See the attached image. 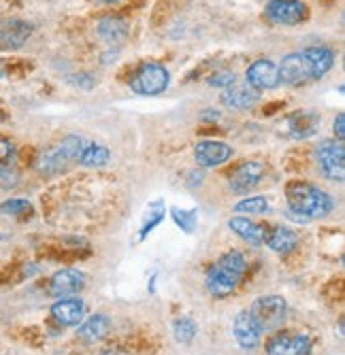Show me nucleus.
<instances>
[{
  "label": "nucleus",
  "mask_w": 345,
  "mask_h": 355,
  "mask_svg": "<svg viewBox=\"0 0 345 355\" xmlns=\"http://www.w3.org/2000/svg\"><path fill=\"white\" fill-rule=\"evenodd\" d=\"M288 198V217L296 223H309L318 217H324L333 209V200L320 187L294 181L286 189Z\"/></svg>",
  "instance_id": "f257e3e1"
},
{
  "label": "nucleus",
  "mask_w": 345,
  "mask_h": 355,
  "mask_svg": "<svg viewBox=\"0 0 345 355\" xmlns=\"http://www.w3.org/2000/svg\"><path fill=\"white\" fill-rule=\"evenodd\" d=\"M247 268L245 257L239 251H228L209 268L207 272V289L215 298H226L230 296L239 281L243 279Z\"/></svg>",
  "instance_id": "f03ea898"
},
{
  "label": "nucleus",
  "mask_w": 345,
  "mask_h": 355,
  "mask_svg": "<svg viewBox=\"0 0 345 355\" xmlns=\"http://www.w3.org/2000/svg\"><path fill=\"white\" fill-rule=\"evenodd\" d=\"M247 311L254 317V321L262 332L281 328L288 317V304L281 296H262V298L254 300Z\"/></svg>",
  "instance_id": "7ed1b4c3"
},
{
  "label": "nucleus",
  "mask_w": 345,
  "mask_h": 355,
  "mask_svg": "<svg viewBox=\"0 0 345 355\" xmlns=\"http://www.w3.org/2000/svg\"><path fill=\"white\" fill-rule=\"evenodd\" d=\"M169 71L162 67V64H155V62H147L141 64V67L133 73L131 77V87L133 92L141 94V96H155V94H162L169 87Z\"/></svg>",
  "instance_id": "20e7f679"
},
{
  "label": "nucleus",
  "mask_w": 345,
  "mask_h": 355,
  "mask_svg": "<svg viewBox=\"0 0 345 355\" xmlns=\"http://www.w3.org/2000/svg\"><path fill=\"white\" fill-rule=\"evenodd\" d=\"M316 159L320 171L333 179V181H343L345 177V147L335 141H322L316 149Z\"/></svg>",
  "instance_id": "39448f33"
},
{
  "label": "nucleus",
  "mask_w": 345,
  "mask_h": 355,
  "mask_svg": "<svg viewBox=\"0 0 345 355\" xmlns=\"http://www.w3.org/2000/svg\"><path fill=\"white\" fill-rule=\"evenodd\" d=\"M307 5L303 0H271L267 5V17L273 24L294 26L307 19Z\"/></svg>",
  "instance_id": "423d86ee"
},
{
  "label": "nucleus",
  "mask_w": 345,
  "mask_h": 355,
  "mask_svg": "<svg viewBox=\"0 0 345 355\" xmlns=\"http://www.w3.org/2000/svg\"><path fill=\"white\" fill-rule=\"evenodd\" d=\"M311 340L303 332L275 334L267 345V355H309Z\"/></svg>",
  "instance_id": "0eeeda50"
},
{
  "label": "nucleus",
  "mask_w": 345,
  "mask_h": 355,
  "mask_svg": "<svg viewBox=\"0 0 345 355\" xmlns=\"http://www.w3.org/2000/svg\"><path fill=\"white\" fill-rule=\"evenodd\" d=\"M245 81L247 85L256 89V92H264V89H273L279 85V73L277 67L271 60H256L254 64H249L245 71Z\"/></svg>",
  "instance_id": "6e6552de"
},
{
  "label": "nucleus",
  "mask_w": 345,
  "mask_h": 355,
  "mask_svg": "<svg viewBox=\"0 0 345 355\" xmlns=\"http://www.w3.org/2000/svg\"><path fill=\"white\" fill-rule=\"evenodd\" d=\"M279 81H284L286 85H305L307 81H311L307 62L303 58V53H290L281 60L279 64Z\"/></svg>",
  "instance_id": "1a4fd4ad"
},
{
  "label": "nucleus",
  "mask_w": 345,
  "mask_h": 355,
  "mask_svg": "<svg viewBox=\"0 0 345 355\" xmlns=\"http://www.w3.org/2000/svg\"><path fill=\"white\" fill-rule=\"evenodd\" d=\"M194 155L201 166L213 168V166H222L233 155V149L222 141H201L194 149Z\"/></svg>",
  "instance_id": "9d476101"
},
{
  "label": "nucleus",
  "mask_w": 345,
  "mask_h": 355,
  "mask_svg": "<svg viewBox=\"0 0 345 355\" xmlns=\"http://www.w3.org/2000/svg\"><path fill=\"white\" fill-rule=\"evenodd\" d=\"M305 62H307V69H309V75H311V81L313 79H322L335 64V53L333 49L324 47V45H316V47H307L301 51Z\"/></svg>",
  "instance_id": "9b49d317"
},
{
  "label": "nucleus",
  "mask_w": 345,
  "mask_h": 355,
  "mask_svg": "<svg viewBox=\"0 0 345 355\" xmlns=\"http://www.w3.org/2000/svg\"><path fill=\"white\" fill-rule=\"evenodd\" d=\"M233 334L237 338V343L243 349H254L260 343L262 330L258 328V324L254 321V317L249 315V311H241L235 317V324H233Z\"/></svg>",
  "instance_id": "f8f14e48"
},
{
  "label": "nucleus",
  "mask_w": 345,
  "mask_h": 355,
  "mask_svg": "<svg viewBox=\"0 0 345 355\" xmlns=\"http://www.w3.org/2000/svg\"><path fill=\"white\" fill-rule=\"evenodd\" d=\"M85 285V277L77 270H60L49 281V294L53 298H69Z\"/></svg>",
  "instance_id": "ddd939ff"
},
{
  "label": "nucleus",
  "mask_w": 345,
  "mask_h": 355,
  "mask_svg": "<svg viewBox=\"0 0 345 355\" xmlns=\"http://www.w3.org/2000/svg\"><path fill=\"white\" fill-rule=\"evenodd\" d=\"M264 177V164L262 162H243L233 175H230V187L239 193L249 191L260 183Z\"/></svg>",
  "instance_id": "4468645a"
},
{
  "label": "nucleus",
  "mask_w": 345,
  "mask_h": 355,
  "mask_svg": "<svg viewBox=\"0 0 345 355\" xmlns=\"http://www.w3.org/2000/svg\"><path fill=\"white\" fill-rule=\"evenodd\" d=\"M258 98H260V94L249 87L247 83L243 85L233 83L222 92V103L230 109H249L258 103Z\"/></svg>",
  "instance_id": "2eb2a0df"
},
{
  "label": "nucleus",
  "mask_w": 345,
  "mask_h": 355,
  "mask_svg": "<svg viewBox=\"0 0 345 355\" xmlns=\"http://www.w3.org/2000/svg\"><path fill=\"white\" fill-rule=\"evenodd\" d=\"M228 228L239 236L243 239L245 243L249 245H254V247H260L264 245V234H267V228L260 223H254V221H249L245 217H233L228 221Z\"/></svg>",
  "instance_id": "dca6fc26"
},
{
  "label": "nucleus",
  "mask_w": 345,
  "mask_h": 355,
  "mask_svg": "<svg viewBox=\"0 0 345 355\" xmlns=\"http://www.w3.org/2000/svg\"><path fill=\"white\" fill-rule=\"evenodd\" d=\"M51 315L62 326H77L83 319V302L79 298H65L58 300L51 306Z\"/></svg>",
  "instance_id": "f3484780"
},
{
  "label": "nucleus",
  "mask_w": 345,
  "mask_h": 355,
  "mask_svg": "<svg viewBox=\"0 0 345 355\" xmlns=\"http://www.w3.org/2000/svg\"><path fill=\"white\" fill-rule=\"evenodd\" d=\"M320 125V117L313 111H296L294 115L288 117V130L294 139H307L316 135Z\"/></svg>",
  "instance_id": "a211bd4d"
},
{
  "label": "nucleus",
  "mask_w": 345,
  "mask_h": 355,
  "mask_svg": "<svg viewBox=\"0 0 345 355\" xmlns=\"http://www.w3.org/2000/svg\"><path fill=\"white\" fill-rule=\"evenodd\" d=\"M33 35V26L26 21H7L0 26V47L15 49L26 43V39Z\"/></svg>",
  "instance_id": "6ab92c4d"
},
{
  "label": "nucleus",
  "mask_w": 345,
  "mask_h": 355,
  "mask_svg": "<svg viewBox=\"0 0 345 355\" xmlns=\"http://www.w3.org/2000/svg\"><path fill=\"white\" fill-rule=\"evenodd\" d=\"M96 32H99V37H101L105 43L117 45V43H121V41H126V39H128L131 28H128L126 21L119 19V17H103V19H99V24H96Z\"/></svg>",
  "instance_id": "aec40b11"
},
{
  "label": "nucleus",
  "mask_w": 345,
  "mask_h": 355,
  "mask_svg": "<svg viewBox=\"0 0 345 355\" xmlns=\"http://www.w3.org/2000/svg\"><path fill=\"white\" fill-rule=\"evenodd\" d=\"M264 243L275 253H290L298 245V236L292 230L284 228V225H277V228H273L264 234Z\"/></svg>",
  "instance_id": "412c9836"
},
{
  "label": "nucleus",
  "mask_w": 345,
  "mask_h": 355,
  "mask_svg": "<svg viewBox=\"0 0 345 355\" xmlns=\"http://www.w3.org/2000/svg\"><path fill=\"white\" fill-rule=\"evenodd\" d=\"M109 326H111L109 317H105V315H94V317H90L85 324L79 328V336L85 343H96V340H101V338L107 336Z\"/></svg>",
  "instance_id": "4be33fe9"
},
{
  "label": "nucleus",
  "mask_w": 345,
  "mask_h": 355,
  "mask_svg": "<svg viewBox=\"0 0 345 355\" xmlns=\"http://www.w3.org/2000/svg\"><path fill=\"white\" fill-rule=\"evenodd\" d=\"M107 162H109V149L103 145H96V143H90L79 157V164H83L87 168H101Z\"/></svg>",
  "instance_id": "5701e85b"
},
{
  "label": "nucleus",
  "mask_w": 345,
  "mask_h": 355,
  "mask_svg": "<svg viewBox=\"0 0 345 355\" xmlns=\"http://www.w3.org/2000/svg\"><path fill=\"white\" fill-rule=\"evenodd\" d=\"M87 145H90V141H85L83 137H67L58 145V149L62 151V155H65L69 162H79V157Z\"/></svg>",
  "instance_id": "b1692460"
},
{
  "label": "nucleus",
  "mask_w": 345,
  "mask_h": 355,
  "mask_svg": "<svg viewBox=\"0 0 345 355\" xmlns=\"http://www.w3.org/2000/svg\"><path fill=\"white\" fill-rule=\"evenodd\" d=\"M65 162H69V159L62 155V151L58 149V147H53V149H47L41 157H39V164H37V168L41 171V173H56V171H60L62 168V164Z\"/></svg>",
  "instance_id": "393cba45"
},
{
  "label": "nucleus",
  "mask_w": 345,
  "mask_h": 355,
  "mask_svg": "<svg viewBox=\"0 0 345 355\" xmlns=\"http://www.w3.org/2000/svg\"><path fill=\"white\" fill-rule=\"evenodd\" d=\"M237 213H249V215H267L271 213V205L267 198L262 196H252V198H245L235 207Z\"/></svg>",
  "instance_id": "a878e982"
},
{
  "label": "nucleus",
  "mask_w": 345,
  "mask_h": 355,
  "mask_svg": "<svg viewBox=\"0 0 345 355\" xmlns=\"http://www.w3.org/2000/svg\"><path fill=\"white\" fill-rule=\"evenodd\" d=\"M173 332H175V338H177L179 343H190V340L196 336L199 328H196V324H194V319H190V317H181V319L175 321Z\"/></svg>",
  "instance_id": "bb28decb"
},
{
  "label": "nucleus",
  "mask_w": 345,
  "mask_h": 355,
  "mask_svg": "<svg viewBox=\"0 0 345 355\" xmlns=\"http://www.w3.org/2000/svg\"><path fill=\"white\" fill-rule=\"evenodd\" d=\"M0 211H3L5 215L22 217V215H30V213H33V205H30L28 200H22V198H11V200L0 205Z\"/></svg>",
  "instance_id": "cd10ccee"
},
{
  "label": "nucleus",
  "mask_w": 345,
  "mask_h": 355,
  "mask_svg": "<svg viewBox=\"0 0 345 355\" xmlns=\"http://www.w3.org/2000/svg\"><path fill=\"white\" fill-rule=\"evenodd\" d=\"M173 217H175V221L181 225V230H185V232H192V230H194L196 215H194L192 211H179V209H173Z\"/></svg>",
  "instance_id": "c85d7f7f"
},
{
  "label": "nucleus",
  "mask_w": 345,
  "mask_h": 355,
  "mask_svg": "<svg viewBox=\"0 0 345 355\" xmlns=\"http://www.w3.org/2000/svg\"><path fill=\"white\" fill-rule=\"evenodd\" d=\"M209 83H211V85H215V87H222V89H226L228 85H233V83H235V73L222 71V73L213 75V79H209Z\"/></svg>",
  "instance_id": "c756f323"
},
{
  "label": "nucleus",
  "mask_w": 345,
  "mask_h": 355,
  "mask_svg": "<svg viewBox=\"0 0 345 355\" xmlns=\"http://www.w3.org/2000/svg\"><path fill=\"white\" fill-rule=\"evenodd\" d=\"M162 217H165V209L162 207H158V211H155V215H151L147 221H145V225H143V230H141V239H145L149 232H151V228H155L160 221H162Z\"/></svg>",
  "instance_id": "7c9ffc66"
},
{
  "label": "nucleus",
  "mask_w": 345,
  "mask_h": 355,
  "mask_svg": "<svg viewBox=\"0 0 345 355\" xmlns=\"http://www.w3.org/2000/svg\"><path fill=\"white\" fill-rule=\"evenodd\" d=\"M15 153V145L9 139H0V164H7Z\"/></svg>",
  "instance_id": "2f4dec72"
},
{
  "label": "nucleus",
  "mask_w": 345,
  "mask_h": 355,
  "mask_svg": "<svg viewBox=\"0 0 345 355\" xmlns=\"http://www.w3.org/2000/svg\"><path fill=\"white\" fill-rule=\"evenodd\" d=\"M333 130H335V135H337L339 141L345 139V115H343V113L337 115V119H335V123H333Z\"/></svg>",
  "instance_id": "473e14b6"
},
{
  "label": "nucleus",
  "mask_w": 345,
  "mask_h": 355,
  "mask_svg": "<svg viewBox=\"0 0 345 355\" xmlns=\"http://www.w3.org/2000/svg\"><path fill=\"white\" fill-rule=\"evenodd\" d=\"M96 3H101V5H115V3H119V0H96Z\"/></svg>",
  "instance_id": "72a5a7b5"
},
{
  "label": "nucleus",
  "mask_w": 345,
  "mask_h": 355,
  "mask_svg": "<svg viewBox=\"0 0 345 355\" xmlns=\"http://www.w3.org/2000/svg\"><path fill=\"white\" fill-rule=\"evenodd\" d=\"M5 77V71H3V67H0V79H3Z\"/></svg>",
  "instance_id": "f704fd0d"
},
{
  "label": "nucleus",
  "mask_w": 345,
  "mask_h": 355,
  "mask_svg": "<svg viewBox=\"0 0 345 355\" xmlns=\"http://www.w3.org/2000/svg\"><path fill=\"white\" fill-rule=\"evenodd\" d=\"M0 121H3V115H0Z\"/></svg>",
  "instance_id": "c9c22d12"
}]
</instances>
